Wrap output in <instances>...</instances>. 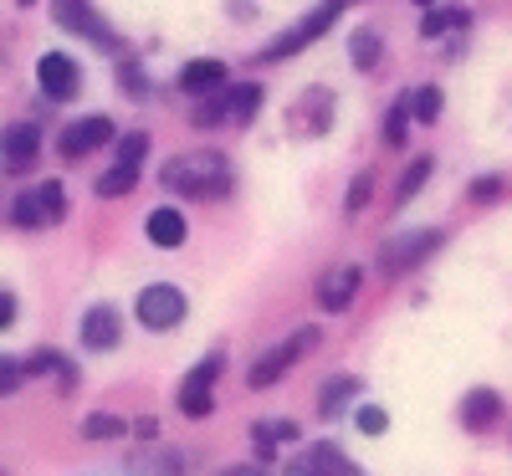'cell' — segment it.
I'll return each mask as SVG.
<instances>
[{
    "label": "cell",
    "instance_id": "cell-1",
    "mask_svg": "<svg viewBox=\"0 0 512 476\" xmlns=\"http://www.w3.org/2000/svg\"><path fill=\"white\" fill-rule=\"evenodd\" d=\"M159 180H164V190H175L185 200H226L236 190L226 154H180L159 169Z\"/></svg>",
    "mask_w": 512,
    "mask_h": 476
},
{
    "label": "cell",
    "instance_id": "cell-2",
    "mask_svg": "<svg viewBox=\"0 0 512 476\" xmlns=\"http://www.w3.org/2000/svg\"><path fill=\"white\" fill-rule=\"evenodd\" d=\"M256 108H262V88L256 82H226L221 93H210L200 108H195V123L200 128H221V123H236V128H246L251 118H256Z\"/></svg>",
    "mask_w": 512,
    "mask_h": 476
},
{
    "label": "cell",
    "instance_id": "cell-3",
    "mask_svg": "<svg viewBox=\"0 0 512 476\" xmlns=\"http://www.w3.org/2000/svg\"><path fill=\"white\" fill-rule=\"evenodd\" d=\"M318 338H323L318 328H297L292 338H282V343H277V349H267L262 359H256V364H251V374H246V384H251V389H272V384H277V379H282V374H287V369L297 364V359H308V354L318 349Z\"/></svg>",
    "mask_w": 512,
    "mask_h": 476
},
{
    "label": "cell",
    "instance_id": "cell-4",
    "mask_svg": "<svg viewBox=\"0 0 512 476\" xmlns=\"http://www.w3.org/2000/svg\"><path fill=\"white\" fill-rule=\"evenodd\" d=\"M134 313H139V323H144L149 333H169V328H180V323H185L190 297H185L175 282H154V287H144V292H139Z\"/></svg>",
    "mask_w": 512,
    "mask_h": 476
},
{
    "label": "cell",
    "instance_id": "cell-5",
    "mask_svg": "<svg viewBox=\"0 0 512 476\" xmlns=\"http://www.w3.org/2000/svg\"><path fill=\"white\" fill-rule=\"evenodd\" d=\"M52 16H57L62 31H72V36H82V41H93L98 52H118V47H123L118 31L93 11V0H52Z\"/></svg>",
    "mask_w": 512,
    "mask_h": 476
},
{
    "label": "cell",
    "instance_id": "cell-6",
    "mask_svg": "<svg viewBox=\"0 0 512 476\" xmlns=\"http://www.w3.org/2000/svg\"><path fill=\"white\" fill-rule=\"evenodd\" d=\"M446 246L441 231H405V236H390L379 246V272L384 277H405L410 267H420L425 256H436Z\"/></svg>",
    "mask_w": 512,
    "mask_h": 476
},
{
    "label": "cell",
    "instance_id": "cell-7",
    "mask_svg": "<svg viewBox=\"0 0 512 476\" xmlns=\"http://www.w3.org/2000/svg\"><path fill=\"white\" fill-rule=\"evenodd\" d=\"M344 6H349V0H323V6H318V11H308V16L297 21V26H292L287 36H277V41H272V47L262 52V62H277V57H292V52H303L313 36H323V31L333 26V16L344 11Z\"/></svg>",
    "mask_w": 512,
    "mask_h": 476
},
{
    "label": "cell",
    "instance_id": "cell-8",
    "mask_svg": "<svg viewBox=\"0 0 512 476\" xmlns=\"http://www.w3.org/2000/svg\"><path fill=\"white\" fill-rule=\"evenodd\" d=\"M108 139H113V118L88 113V118H77V123H67V128H62L57 154H62V159H88V154H98Z\"/></svg>",
    "mask_w": 512,
    "mask_h": 476
},
{
    "label": "cell",
    "instance_id": "cell-9",
    "mask_svg": "<svg viewBox=\"0 0 512 476\" xmlns=\"http://www.w3.org/2000/svg\"><path fill=\"white\" fill-rule=\"evenodd\" d=\"M36 82H41V93H47L52 103H72L77 88H82V67L67 52H47L36 62Z\"/></svg>",
    "mask_w": 512,
    "mask_h": 476
},
{
    "label": "cell",
    "instance_id": "cell-10",
    "mask_svg": "<svg viewBox=\"0 0 512 476\" xmlns=\"http://www.w3.org/2000/svg\"><path fill=\"white\" fill-rule=\"evenodd\" d=\"M282 476H364L344 451H338L333 441H318V446H308V451H297V461H287V471Z\"/></svg>",
    "mask_w": 512,
    "mask_h": 476
},
{
    "label": "cell",
    "instance_id": "cell-11",
    "mask_svg": "<svg viewBox=\"0 0 512 476\" xmlns=\"http://www.w3.org/2000/svg\"><path fill=\"white\" fill-rule=\"evenodd\" d=\"M216 374H221V354H210V359H205V364H195V369H190V379L180 384V410H185L190 420H205L210 410H216V395H210Z\"/></svg>",
    "mask_w": 512,
    "mask_h": 476
},
{
    "label": "cell",
    "instance_id": "cell-12",
    "mask_svg": "<svg viewBox=\"0 0 512 476\" xmlns=\"http://www.w3.org/2000/svg\"><path fill=\"white\" fill-rule=\"evenodd\" d=\"M118 338H123L118 308H113V302H93V308L82 313V349L108 354V349H118Z\"/></svg>",
    "mask_w": 512,
    "mask_h": 476
},
{
    "label": "cell",
    "instance_id": "cell-13",
    "mask_svg": "<svg viewBox=\"0 0 512 476\" xmlns=\"http://www.w3.org/2000/svg\"><path fill=\"white\" fill-rule=\"evenodd\" d=\"M231 82V72H226V62H216V57H200V62H185L180 67V88L190 93V98H210V93H221Z\"/></svg>",
    "mask_w": 512,
    "mask_h": 476
},
{
    "label": "cell",
    "instance_id": "cell-14",
    "mask_svg": "<svg viewBox=\"0 0 512 476\" xmlns=\"http://www.w3.org/2000/svg\"><path fill=\"white\" fill-rule=\"evenodd\" d=\"M128 471H134V476H185L190 471V456L180 446H164V451L144 446V451L128 456Z\"/></svg>",
    "mask_w": 512,
    "mask_h": 476
},
{
    "label": "cell",
    "instance_id": "cell-15",
    "mask_svg": "<svg viewBox=\"0 0 512 476\" xmlns=\"http://www.w3.org/2000/svg\"><path fill=\"white\" fill-rule=\"evenodd\" d=\"M0 154H6V169H26L41 154V128L36 123H11L0 134Z\"/></svg>",
    "mask_w": 512,
    "mask_h": 476
},
{
    "label": "cell",
    "instance_id": "cell-16",
    "mask_svg": "<svg viewBox=\"0 0 512 476\" xmlns=\"http://www.w3.org/2000/svg\"><path fill=\"white\" fill-rule=\"evenodd\" d=\"M359 287H364V272H359V267H338V272L318 287V308H323V313H344L349 302L359 297Z\"/></svg>",
    "mask_w": 512,
    "mask_h": 476
},
{
    "label": "cell",
    "instance_id": "cell-17",
    "mask_svg": "<svg viewBox=\"0 0 512 476\" xmlns=\"http://www.w3.org/2000/svg\"><path fill=\"white\" fill-rule=\"evenodd\" d=\"M497 420H502V395H497V389H472V395L461 400V425L472 430V436L492 430Z\"/></svg>",
    "mask_w": 512,
    "mask_h": 476
},
{
    "label": "cell",
    "instance_id": "cell-18",
    "mask_svg": "<svg viewBox=\"0 0 512 476\" xmlns=\"http://www.w3.org/2000/svg\"><path fill=\"white\" fill-rule=\"evenodd\" d=\"M144 231H149V241L159 246V251H175V246H185V215L175 210V205H159L149 221H144Z\"/></svg>",
    "mask_w": 512,
    "mask_h": 476
},
{
    "label": "cell",
    "instance_id": "cell-19",
    "mask_svg": "<svg viewBox=\"0 0 512 476\" xmlns=\"http://www.w3.org/2000/svg\"><path fill=\"white\" fill-rule=\"evenodd\" d=\"M251 441H256V456H262V466L277 456L272 446H282V441H297V425L292 420H262V425H251Z\"/></svg>",
    "mask_w": 512,
    "mask_h": 476
},
{
    "label": "cell",
    "instance_id": "cell-20",
    "mask_svg": "<svg viewBox=\"0 0 512 476\" xmlns=\"http://www.w3.org/2000/svg\"><path fill=\"white\" fill-rule=\"evenodd\" d=\"M359 395V379L354 374H338L323 384V395H318V415H344V405Z\"/></svg>",
    "mask_w": 512,
    "mask_h": 476
},
{
    "label": "cell",
    "instance_id": "cell-21",
    "mask_svg": "<svg viewBox=\"0 0 512 476\" xmlns=\"http://www.w3.org/2000/svg\"><path fill=\"white\" fill-rule=\"evenodd\" d=\"M431 169H436V159H431V154L410 159V169H405V175H400V185H395V205H410V200L420 195V185L431 180Z\"/></svg>",
    "mask_w": 512,
    "mask_h": 476
},
{
    "label": "cell",
    "instance_id": "cell-22",
    "mask_svg": "<svg viewBox=\"0 0 512 476\" xmlns=\"http://www.w3.org/2000/svg\"><path fill=\"white\" fill-rule=\"evenodd\" d=\"M134 185H139V169H134V164H113L108 175H98L93 190H98V200H118V195H128Z\"/></svg>",
    "mask_w": 512,
    "mask_h": 476
},
{
    "label": "cell",
    "instance_id": "cell-23",
    "mask_svg": "<svg viewBox=\"0 0 512 476\" xmlns=\"http://www.w3.org/2000/svg\"><path fill=\"white\" fill-rule=\"evenodd\" d=\"M36 205H41V221H47V226H62L67 221V190L57 180L36 185Z\"/></svg>",
    "mask_w": 512,
    "mask_h": 476
},
{
    "label": "cell",
    "instance_id": "cell-24",
    "mask_svg": "<svg viewBox=\"0 0 512 476\" xmlns=\"http://www.w3.org/2000/svg\"><path fill=\"white\" fill-rule=\"evenodd\" d=\"M410 118H415V108L400 98L390 113H384V144H405V134H410Z\"/></svg>",
    "mask_w": 512,
    "mask_h": 476
},
{
    "label": "cell",
    "instance_id": "cell-25",
    "mask_svg": "<svg viewBox=\"0 0 512 476\" xmlns=\"http://www.w3.org/2000/svg\"><path fill=\"white\" fill-rule=\"evenodd\" d=\"M379 52H384V47H379V31H354V41H349L354 67H364V72H369V67L379 62Z\"/></svg>",
    "mask_w": 512,
    "mask_h": 476
},
{
    "label": "cell",
    "instance_id": "cell-26",
    "mask_svg": "<svg viewBox=\"0 0 512 476\" xmlns=\"http://www.w3.org/2000/svg\"><path fill=\"white\" fill-rule=\"evenodd\" d=\"M82 436L88 441H113V436H123V420L118 415H88L82 420Z\"/></svg>",
    "mask_w": 512,
    "mask_h": 476
},
{
    "label": "cell",
    "instance_id": "cell-27",
    "mask_svg": "<svg viewBox=\"0 0 512 476\" xmlns=\"http://www.w3.org/2000/svg\"><path fill=\"white\" fill-rule=\"evenodd\" d=\"M410 108H415V123H436L441 118V88H420L410 98Z\"/></svg>",
    "mask_w": 512,
    "mask_h": 476
},
{
    "label": "cell",
    "instance_id": "cell-28",
    "mask_svg": "<svg viewBox=\"0 0 512 476\" xmlns=\"http://www.w3.org/2000/svg\"><path fill=\"white\" fill-rule=\"evenodd\" d=\"M144 154H149V134H123V139H118V159H113V164H134V169H139V164H144Z\"/></svg>",
    "mask_w": 512,
    "mask_h": 476
},
{
    "label": "cell",
    "instance_id": "cell-29",
    "mask_svg": "<svg viewBox=\"0 0 512 476\" xmlns=\"http://www.w3.org/2000/svg\"><path fill=\"white\" fill-rule=\"evenodd\" d=\"M451 26H466V11H425L420 36H441V31H451Z\"/></svg>",
    "mask_w": 512,
    "mask_h": 476
},
{
    "label": "cell",
    "instance_id": "cell-30",
    "mask_svg": "<svg viewBox=\"0 0 512 476\" xmlns=\"http://www.w3.org/2000/svg\"><path fill=\"white\" fill-rule=\"evenodd\" d=\"M11 221H16V226H47V221H41V205H36V190H31V195H16Z\"/></svg>",
    "mask_w": 512,
    "mask_h": 476
},
{
    "label": "cell",
    "instance_id": "cell-31",
    "mask_svg": "<svg viewBox=\"0 0 512 476\" xmlns=\"http://www.w3.org/2000/svg\"><path fill=\"white\" fill-rule=\"evenodd\" d=\"M21 384H26V364H21V359H6V354H0V395H16Z\"/></svg>",
    "mask_w": 512,
    "mask_h": 476
},
{
    "label": "cell",
    "instance_id": "cell-32",
    "mask_svg": "<svg viewBox=\"0 0 512 476\" xmlns=\"http://www.w3.org/2000/svg\"><path fill=\"white\" fill-rule=\"evenodd\" d=\"M123 93L139 98V103L149 98V82H144V67H139V62H123Z\"/></svg>",
    "mask_w": 512,
    "mask_h": 476
},
{
    "label": "cell",
    "instance_id": "cell-33",
    "mask_svg": "<svg viewBox=\"0 0 512 476\" xmlns=\"http://www.w3.org/2000/svg\"><path fill=\"white\" fill-rule=\"evenodd\" d=\"M359 430L364 436H384V430H390V415H384L379 405H359Z\"/></svg>",
    "mask_w": 512,
    "mask_h": 476
},
{
    "label": "cell",
    "instance_id": "cell-34",
    "mask_svg": "<svg viewBox=\"0 0 512 476\" xmlns=\"http://www.w3.org/2000/svg\"><path fill=\"white\" fill-rule=\"evenodd\" d=\"M369 195H374V175H359V180L349 185V200H344V210H349V215H359V210L369 205Z\"/></svg>",
    "mask_w": 512,
    "mask_h": 476
},
{
    "label": "cell",
    "instance_id": "cell-35",
    "mask_svg": "<svg viewBox=\"0 0 512 476\" xmlns=\"http://www.w3.org/2000/svg\"><path fill=\"white\" fill-rule=\"evenodd\" d=\"M11 323H16V297H11L6 287H0V333H6Z\"/></svg>",
    "mask_w": 512,
    "mask_h": 476
},
{
    "label": "cell",
    "instance_id": "cell-36",
    "mask_svg": "<svg viewBox=\"0 0 512 476\" xmlns=\"http://www.w3.org/2000/svg\"><path fill=\"white\" fill-rule=\"evenodd\" d=\"M497 195H502V180H477V185H472V200H477V205H482V200H497Z\"/></svg>",
    "mask_w": 512,
    "mask_h": 476
},
{
    "label": "cell",
    "instance_id": "cell-37",
    "mask_svg": "<svg viewBox=\"0 0 512 476\" xmlns=\"http://www.w3.org/2000/svg\"><path fill=\"white\" fill-rule=\"evenodd\" d=\"M134 436H139V441H159V425H154V415H139V420H134Z\"/></svg>",
    "mask_w": 512,
    "mask_h": 476
},
{
    "label": "cell",
    "instance_id": "cell-38",
    "mask_svg": "<svg viewBox=\"0 0 512 476\" xmlns=\"http://www.w3.org/2000/svg\"><path fill=\"white\" fill-rule=\"evenodd\" d=\"M221 476H272L267 466H236V471H221Z\"/></svg>",
    "mask_w": 512,
    "mask_h": 476
},
{
    "label": "cell",
    "instance_id": "cell-39",
    "mask_svg": "<svg viewBox=\"0 0 512 476\" xmlns=\"http://www.w3.org/2000/svg\"><path fill=\"white\" fill-rule=\"evenodd\" d=\"M420 6H436V0H420Z\"/></svg>",
    "mask_w": 512,
    "mask_h": 476
},
{
    "label": "cell",
    "instance_id": "cell-40",
    "mask_svg": "<svg viewBox=\"0 0 512 476\" xmlns=\"http://www.w3.org/2000/svg\"><path fill=\"white\" fill-rule=\"evenodd\" d=\"M21 6H31V0H21Z\"/></svg>",
    "mask_w": 512,
    "mask_h": 476
}]
</instances>
